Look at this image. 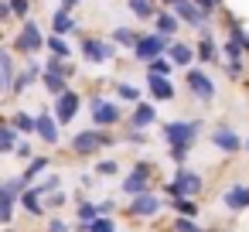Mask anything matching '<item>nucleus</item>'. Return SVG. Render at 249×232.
Wrapping results in <instances>:
<instances>
[{"instance_id":"1","label":"nucleus","mask_w":249,"mask_h":232,"mask_svg":"<svg viewBox=\"0 0 249 232\" xmlns=\"http://www.w3.org/2000/svg\"><path fill=\"white\" fill-rule=\"evenodd\" d=\"M116 143H120L116 130H96V126H86V130H79V133L69 137V154L79 157V161H92L96 154L113 150Z\"/></svg>"},{"instance_id":"2","label":"nucleus","mask_w":249,"mask_h":232,"mask_svg":"<svg viewBox=\"0 0 249 232\" xmlns=\"http://www.w3.org/2000/svg\"><path fill=\"white\" fill-rule=\"evenodd\" d=\"M7 52H11L14 58H24V62H35L38 55H45V31H41V24H38L35 18L21 21V28L14 31Z\"/></svg>"},{"instance_id":"3","label":"nucleus","mask_w":249,"mask_h":232,"mask_svg":"<svg viewBox=\"0 0 249 232\" xmlns=\"http://www.w3.org/2000/svg\"><path fill=\"white\" fill-rule=\"evenodd\" d=\"M160 191H164V201H171V198H195L198 201L205 195V178L198 171H191L188 164H178L171 181H164Z\"/></svg>"},{"instance_id":"4","label":"nucleus","mask_w":249,"mask_h":232,"mask_svg":"<svg viewBox=\"0 0 249 232\" xmlns=\"http://www.w3.org/2000/svg\"><path fill=\"white\" fill-rule=\"evenodd\" d=\"M86 106H89V116H92V126L96 130H116L126 120V109L116 99H106L103 92H89V103Z\"/></svg>"},{"instance_id":"5","label":"nucleus","mask_w":249,"mask_h":232,"mask_svg":"<svg viewBox=\"0 0 249 232\" xmlns=\"http://www.w3.org/2000/svg\"><path fill=\"white\" fill-rule=\"evenodd\" d=\"M154 181H157V164L154 161H133L130 171L120 178V195L123 198H137V195L150 191Z\"/></svg>"},{"instance_id":"6","label":"nucleus","mask_w":249,"mask_h":232,"mask_svg":"<svg viewBox=\"0 0 249 232\" xmlns=\"http://www.w3.org/2000/svg\"><path fill=\"white\" fill-rule=\"evenodd\" d=\"M201 130H205L201 120H167V123H160V140L167 147H188V150H195Z\"/></svg>"},{"instance_id":"7","label":"nucleus","mask_w":249,"mask_h":232,"mask_svg":"<svg viewBox=\"0 0 249 232\" xmlns=\"http://www.w3.org/2000/svg\"><path fill=\"white\" fill-rule=\"evenodd\" d=\"M75 55H79L86 65H109V62H116L120 48H116L109 38H99V35H79Z\"/></svg>"},{"instance_id":"8","label":"nucleus","mask_w":249,"mask_h":232,"mask_svg":"<svg viewBox=\"0 0 249 232\" xmlns=\"http://www.w3.org/2000/svg\"><path fill=\"white\" fill-rule=\"evenodd\" d=\"M160 212H164V198L157 195V188H150L137 198H126V208H123V215L133 222H154Z\"/></svg>"},{"instance_id":"9","label":"nucleus","mask_w":249,"mask_h":232,"mask_svg":"<svg viewBox=\"0 0 249 232\" xmlns=\"http://www.w3.org/2000/svg\"><path fill=\"white\" fill-rule=\"evenodd\" d=\"M184 89H188V96L191 99H198V103H215V96H218V82L205 72V69H198V65H191V69H184Z\"/></svg>"},{"instance_id":"10","label":"nucleus","mask_w":249,"mask_h":232,"mask_svg":"<svg viewBox=\"0 0 249 232\" xmlns=\"http://www.w3.org/2000/svg\"><path fill=\"white\" fill-rule=\"evenodd\" d=\"M82 103H86V99H82V92H79V89H65L62 96H55V99H52V106H48V109H52L55 123L65 130V126L82 113Z\"/></svg>"},{"instance_id":"11","label":"nucleus","mask_w":249,"mask_h":232,"mask_svg":"<svg viewBox=\"0 0 249 232\" xmlns=\"http://www.w3.org/2000/svg\"><path fill=\"white\" fill-rule=\"evenodd\" d=\"M38 79H41V62H38V58H35V62L18 65V72H14L11 86H7V99H21L28 89H35V86H38Z\"/></svg>"},{"instance_id":"12","label":"nucleus","mask_w":249,"mask_h":232,"mask_svg":"<svg viewBox=\"0 0 249 232\" xmlns=\"http://www.w3.org/2000/svg\"><path fill=\"white\" fill-rule=\"evenodd\" d=\"M167 52V41L160 38V35H154V31H140V38H137V45H133V62H140V65H147V62H154V58H160Z\"/></svg>"},{"instance_id":"13","label":"nucleus","mask_w":249,"mask_h":232,"mask_svg":"<svg viewBox=\"0 0 249 232\" xmlns=\"http://www.w3.org/2000/svg\"><path fill=\"white\" fill-rule=\"evenodd\" d=\"M208 143L215 147V150H222V154H242V133L235 130V126H229V123H215L212 126V133H208Z\"/></svg>"},{"instance_id":"14","label":"nucleus","mask_w":249,"mask_h":232,"mask_svg":"<svg viewBox=\"0 0 249 232\" xmlns=\"http://www.w3.org/2000/svg\"><path fill=\"white\" fill-rule=\"evenodd\" d=\"M157 123H160V113H157V106L147 103V99L133 103V109H130L126 120H123V126H133V130H150V126H157Z\"/></svg>"},{"instance_id":"15","label":"nucleus","mask_w":249,"mask_h":232,"mask_svg":"<svg viewBox=\"0 0 249 232\" xmlns=\"http://www.w3.org/2000/svg\"><path fill=\"white\" fill-rule=\"evenodd\" d=\"M35 137H38L45 147H58V143H62V126L55 123L52 109H38V113H35Z\"/></svg>"},{"instance_id":"16","label":"nucleus","mask_w":249,"mask_h":232,"mask_svg":"<svg viewBox=\"0 0 249 232\" xmlns=\"http://www.w3.org/2000/svg\"><path fill=\"white\" fill-rule=\"evenodd\" d=\"M147 96H150L154 106L174 103L178 99V82L174 79H164V75H147Z\"/></svg>"},{"instance_id":"17","label":"nucleus","mask_w":249,"mask_h":232,"mask_svg":"<svg viewBox=\"0 0 249 232\" xmlns=\"http://www.w3.org/2000/svg\"><path fill=\"white\" fill-rule=\"evenodd\" d=\"M191 48H195V65H198V69H208V65H218V62H222L218 41H215L212 31H208V35H198V41H195Z\"/></svg>"},{"instance_id":"18","label":"nucleus","mask_w":249,"mask_h":232,"mask_svg":"<svg viewBox=\"0 0 249 232\" xmlns=\"http://www.w3.org/2000/svg\"><path fill=\"white\" fill-rule=\"evenodd\" d=\"M222 205H225L229 212H235V215L249 212V181H235V184H229V188L222 191Z\"/></svg>"},{"instance_id":"19","label":"nucleus","mask_w":249,"mask_h":232,"mask_svg":"<svg viewBox=\"0 0 249 232\" xmlns=\"http://www.w3.org/2000/svg\"><path fill=\"white\" fill-rule=\"evenodd\" d=\"M18 208H21L28 218H48V212H45V201H41V191H38L35 184H28V188L18 195Z\"/></svg>"},{"instance_id":"20","label":"nucleus","mask_w":249,"mask_h":232,"mask_svg":"<svg viewBox=\"0 0 249 232\" xmlns=\"http://www.w3.org/2000/svg\"><path fill=\"white\" fill-rule=\"evenodd\" d=\"M164 58H167L174 69H191V65H195V48H191L188 41L174 38V41H167V52H164Z\"/></svg>"},{"instance_id":"21","label":"nucleus","mask_w":249,"mask_h":232,"mask_svg":"<svg viewBox=\"0 0 249 232\" xmlns=\"http://www.w3.org/2000/svg\"><path fill=\"white\" fill-rule=\"evenodd\" d=\"M48 35H55V38H69V35H86V31L79 28L75 14H65V11L55 7V14H52V31H48Z\"/></svg>"},{"instance_id":"22","label":"nucleus","mask_w":249,"mask_h":232,"mask_svg":"<svg viewBox=\"0 0 249 232\" xmlns=\"http://www.w3.org/2000/svg\"><path fill=\"white\" fill-rule=\"evenodd\" d=\"M150 31H154V35H160L164 41H174V38H178V31H181V24H178V18H174L171 11H164V7H160V11H157V18L150 21Z\"/></svg>"},{"instance_id":"23","label":"nucleus","mask_w":249,"mask_h":232,"mask_svg":"<svg viewBox=\"0 0 249 232\" xmlns=\"http://www.w3.org/2000/svg\"><path fill=\"white\" fill-rule=\"evenodd\" d=\"M52 171V154H35L28 164H24V171H21V181L24 184H35L38 178H45Z\"/></svg>"},{"instance_id":"24","label":"nucleus","mask_w":249,"mask_h":232,"mask_svg":"<svg viewBox=\"0 0 249 232\" xmlns=\"http://www.w3.org/2000/svg\"><path fill=\"white\" fill-rule=\"evenodd\" d=\"M45 58H58V62H69V58H75V48L69 45V38H55V35H45Z\"/></svg>"},{"instance_id":"25","label":"nucleus","mask_w":249,"mask_h":232,"mask_svg":"<svg viewBox=\"0 0 249 232\" xmlns=\"http://www.w3.org/2000/svg\"><path fill=\"white\" fill-rule=\"evenodd\" d=\"M113 99H116L120 106H133V103H140V99H143V92H140V86H137V82L116 79V82H113Z\"/></svg>"},{"instance_id":"26","label":"nucleus","mask_w":249,"mask_h":232,"mask_svg":"<svg viewBox=\"0 0 249 232\" xmlns=\"http://www.w3.org/2000/svg\"><path fill=\"white\" fill-rule=\"evenodd\" d=\"M7 123H11V130H14L21 140H31V137H35V113H28V109H14V113L7 116Z\"/></svg>"},{"instance_id":"27","label":"nucleus","mask_w":249,"mask_h":232,"mask_svg":"<svg viewBox=\"0 0 249 232\" xmlns=\"http://www.w3.org/2000/svg\"><path fill=\"white\" fill-rule=\"evenodd\" d=\"M126 4V11L133 14V21H140V24H150L154 18H157V0H123Z\"/></svg>"},{"instance_id":"28","label":"nucleus","mask_w":249,"mask_h":232,"mask_svg":"<svg viewBox=\"0 0 249 232\" xmlns=\"http://www.w3.org/2000/svg\"><path fill=\"white\" fill-rule=\"evenodd\" d=\"M18 72V58L7 52V48H0V96H7V86Z\"/></svg>"},{"instance_id":"29","label":"nucleus","mask_w":249,"mask_h":232,"mask_svg":"<svg viewBox=\"0 0 249 232\" xmlns=\"http://www.w3.org/2000/svg\"><path fill=\"white\" fill-rule=\"evenodd\" d=\"M164 208H171V212L181 215V218H198V215H201V205H198L195 198H171V201H164Z\"/></svg>"},{"instance_id":"30","label":"nucleus","mask_w":249,"mask_h":232,"mask_svg":"<svg viewBox=\"0 0 249 232\" xmlns=\"http://www.w3.org/2000/svg\"><path fill=\"white\" fill-rule=\"evenodd\" d=\"M137 38H140V31L137 28H113V35H109V41L120 48V52H133V45H137Z\"/></svg>"},{"instance_id":"31","label":"nucleus","mask_w":249,"mask_h":232,"mask_svg":"<svg viewBox=\"0 0 249 232\" xmlns=\"http://www.w3.org/2000/svg\"><path fill=\"white\" fill-rule=\"evenodd\" d=\"M41 69H45V72H55V75H62V79H69V82H72V79L79 75V65H75V58H69V62H58V58H45V62H41Z\"/></svg>"},{"instance_id":"32","label":"nucleus","mask_w":249,"mask_h":232,"mask_svg":"<svg viewBox=\"0 0 249 232\" xmlns=\"http://www.w3.org/2000/svg\"><path fill=\"white\" fill-rule=\"evenodd\" d=\"M38 82H41V89H45L52 99H55V96H62L65 89H72V82H69V79H62V75H55V72H45V69H41V79H38Z\"/></svg>"},{"instance_id":"33","label":"nucleus","mask_w":249,"mask_h":232,"mask_svg":"<svg viewBox=\"0 0 249 232\" xmlns=\"http://www.w3.org/2000/svg\"><path fill=\"white\" fill-rule=\"evenodd\" d=\"M41 201H45V212H48V215H58V212H65V208L72 205V201H69V191H65V188H58V191H48V195H45Z\"/></svg>"},{"instance_id":"34","label":"nucleus","mask_w":249,"mask_h":232,"mask_svg":"<svg viewBox=\"0 0 249 232\" xmlns=\"http://www.w3.org/2000/svg\"><path fill=\"white\" fill-rule=\"evenodd\" d=\"M21 137L11 130V123H7V116H0V157H11L14 154V143H18Z\"/></svg>"},{"instance_id":"35","label":"nucleus","mask_w":249,"mask_h":232,"mask_svg":"<svg viewBox=\"0 0 249 232\" xmlns=\"http://www.w3.org/2000/svg\"><path fill=\"white\" fill-rule=\"evenodd\" d=\"M92 174L96 178H120V161L116 157H99L92 164Z\"/></svg>"},{"instance_id":"36","label":"nucleus","mask_w":249,"mask_h":232,"mask_svg":"<svg viewBox=\"0 0 249 232\" xmlns=\"http://www.w3.org/2000/svg\"><path fill=\"white\" fill-rule=\"evenodd\" d=\"M191 4L198 7V14L212 24V18H218V11H225V0H191Z\"/></svg>"},{"instance_id":"37","label":"nucleus","mask_w":249,"mask_h":232,"mask_svg":"<svg viewBox=\"0 0 249 232\" xmlns=\"http://www.w3.org/2000/svg\"><path fill=\"white\" fill-rule=\"evenodd\" d=\"M35 188H38V191H41V198H45L48 191H58V188H65V181H62V174H58V171H48L45 178H38V181H35Z\"/></svg>"},{"instance_id":"38","label":"nucleus","mask_w":249,"mask_h":232,"mask_svg":"<svg viewBox=\"0 0 249 232\" xmlns=\"http://www.w3.org/2000/svg\"><path fill=\"white\" fill-rule=\"evenodd\" d=\"M7 7H11V18L21 24V21H28V18H31V11H35V0H7Z\"/></svg>"},{"instance_id":"39","label":"nucleus","mask_w":249,"mask_h":232,"mask_svg":"<svg viewBox=\"0 0 249 232\" xmlns=\"http://www.w3.org/2000/svg\"><path fill=\"white\" fill-rule=\"evenodd\" d=\"M120 143H130V147H147V130H133V126H123V133H116Z\"/></svg>"},{"instance_id":"40","label":"nucleus","mask_w":249,"mask_h":232,"mask_svg":"<svg viewBox=\"0 0 249 232\" xmlns=\"http://www.w3.org/2000/svg\"><path fill=\"white\" fill-rule=\"evenodd\" d=\"M96 218H99V208H96L92 198H86V201L75 205V222H86V225H89V222H96Z\"/></svg>"},{"instance_id":"41","label":"nucleus","mask_w":249,"mask_h":232,"mask_svg":"<svg viewBox=\"0 0 249 232\" xmlns=\"http://www.w3.org/2000/svg\"><path fill=\"white\" fill-rule=\"evenodd\" d=\"M14 218H18V201L0 198V229H11V225H14Z\"/></svg>"},{"instance_id":"42","label":"nucleus","mask_w":249,"mask_h":232,"mask_svg":"<svg viewBox=\"0 0 249 232\" xmlns=\"http://www.w3.org/2000/svg\"><path fill=\"white\" fill-rule=\"evenodd\" d=\"M143 69H147V75H164V79H174V65H171L164 55H160V58H154V62H147Z\"/></svg>"},{"instance_id":"43","label":"nucleus","mask_w":249,"mask_h":232,"mask_svg":"<svg viewBox=\"0 0 249 232\" xmlns=\"http://www.w3.org/2000/svg\"><path fill=\"white\" fill-rule=\"evenodd\" d=\"M222 65V72L229 75V82H242L246 79V72H249V65L246 62H218Z\"/></svg>"},{"instance_id":"44","label":"nucleus","mask_w":249,"mask_h":232,"mask_svg":"<svg viewBox=\"0 0 249 232\" xmlns=\"http://www.w3.org/2000/svg\"><path fill=\"white\" fill-rule=\"evenodd\" d=\"M45 232H72V222L62 215H48L45 218Z\"/></svg>"},{"instance_id":"45","label":"nucleus","mask_w":249,"mask_h":232,"mask_svg":"<svg viewBox=\"0 0 249 232\" xmlns=\"http://www.w3.org/2000/svg\"><path fill=\"white\" fill-rule=\"evenodd\" d=\"M89 232H120V225H116V218H109V215H99L96 222H89Z\"/></svg>"},{"instance_id":"46","label":"nucleus","mask_w":249,"mask_h":232,"mask_svg":"<svg viewBox=\"0 0 249 232\" xmlns=\"http://www.w3.org/2000/svg\"><path fill=\"white\" fill-rule=\"evenodd\" d=\"M11 157H18V161H24V164H28V161L35 157V143H31V140H18V143H14V154H11Z\"/></svg>"},{"instance_id":"47","label":"nucleus","mask_w":249,"mask_h":232,"mask_svg":"<svg viewBox=\"0 0 249 232\" xmlns=\"http://www.w3.org/2000/svg\"><path fill=\"white\" fill-rule=\"evenodd\" d=\"M171 232H198V218H181V215H174V218H171Z\"/></svg>"},{"instance_id":"48","label":"nucleus","mask_w":249,"mask_h":232,"mask_svg":"<svg viewBox=\"0 0 249 232\" xmlns=\"http://www.w3.org/2000/svg\"><path fill=\"white\" fill-rule=\"evenodd\" d=\"M167 157H171V164L178 167V164H188L191 150H188V147H167Z\"/></svg>"},{"instance_id":"49","label":"nucleus","mask_w":249,"mask_h":232,"mask_svg":"<svg viewBox=\"0 0 249 232\" xmlns=\"http://www.w3.org/2000/svg\"><path fill=\"white\" fill-rule=\"evenodd\" d=\"M96 208H99V215H109V218H113V215L120 212V201H116V198H103V201H96Z\"/></svg>"},{"instance_id":"50","label":"nucleus","mask_w":249,"mask_h":232,"mask_svg":"<svg viewBox=\"0 0 249 232\" xmlns=\"http://www.w3.org/2000/svg\"><path fill=\"white\" fill-rule=\"evenodd\" d=\"M82 7V0H58V11H65V14H75Z\"/></svg>"},{"instance_id":"51","label":"nucleus","mask_w":249,"mask_h":232,"mask_svg":"<svg viewBox=\"0 0 249 232\" xmlns=\"http://www.w3.org/2000/svg\"><path fill=\"white\" fill-rule=\"evenodd\" d=\"M92 181H96V174H92V171H82V174H79V188H82V191H89V188H92Z\"/></svg>"},{"instance_id":"52","label":"nucleus","mask_w":249,"mask_h":232,"mask_svg":"<svg viewBox=\"0 0 249 232\" xmlns=\"http://www.w3.org/2000/svg\"><path fill=\"white\" fill-rule=\"evenodd\" d=\"M11 7H7V0H0V24H11Z\"/></svg>"},{"instance_id":"53","label":"nucleus","mask_w":249,"mask_h":232,"mask_svg":"<svg viewBox=\"0 0 249 232\" xmlns=\"http://www.w3.org/2000/svg\"><path fill=\"white\" fill-rule=\"evenodd\" d=\"M174 4H181V0H157V7H164V11H171Z\"/></svg>"},{"instance_id":"54","label":"nucleus","mask_w":249,"mask_h":232,"mask_svg":"<svg viewBox=\"0 0 249 232\" xmlns=\"http://www.w3.org/2000/svg\"><path fill=\"white\" fill-rule=\"evenodd\" d=\"M242 150H246V154H249V137H242Z\"/></svg>"},{"instance_id":"55","label":"nucleus","mask_w":249,"mask_h":232,"mask_svg":"<svg viewBox=\"0 0 249 232\" xmlns=\"http://www.w3.org/2000/svg\"><path fill=\"white\" fill-rule=\"evenodd\" d=\"M198 232H215V229H205V225H198Z\"/></svg>"},{"instance_id":"56","label":"nucleus","mask_w":249,"mask_h":232,"mask_svg":"<svg viewBox=\"0 0 249 232\" xmlns=\"http://www.w3.org/2000/svg\"><path fill=\"white\" fill-rule=\"evenodd\" d=\"M215 232H229V229H215Z\"/></svg>"},{"instance_id":"57","label":"nucleus","mask_w":249,"mask_h":232,"mask_svg":"<svg viewBox=\"0 0 249 232\" xmlns=\"http://www.w3.org/2000/svg\"><path fill=\"white\" fill-rule=\"evenodd\" d=\"M0 232H11V229H0Z\"/></svg>"},{"instance_id":"58","label":"nucleus","mask_w":249,"mask_h":232,"mask_svg":"<svg viewBox=\"0 0 249 232\" xmlns=\"http://www.w3.org/2000/svg\"><path fill=\"white\" fill-rule=\"evenodd\" d=\"M0 48H4V45H0Z\"/></svg>"}]
</instances>
